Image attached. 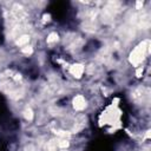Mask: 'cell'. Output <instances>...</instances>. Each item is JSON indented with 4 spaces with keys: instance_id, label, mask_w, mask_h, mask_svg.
<instances>
[{
    "instance_id": "1",
    "label": "cell",
    "mask_w": 151,
    "mask_h": 151,
    "mask_svg": "<svg viewBox=\"0 0 151 151\" xmlns=\"http://www.w3.org/2000/svg\"><path fill=\"white\" fill-rule=\"evenodd\" d=\"M149 51V41H143L142 44H139L130 54V61L133 65H139L143 59L145 58L146 53Z\"/></svg>"
},
{
    "instance_id": "2",
    "label": "cell",
    "mask_w": 151,
    "mask_h": 151,
    "mask_svg": "<svg viewBox=\"0 0 151 151\" xmlns=\"http://www.w3.org/2000/svg\"><path fill=\"white\" fill-rule=\"evenodd\" d=\"M73 106L76 110H83L85 106H86V101H85V98L83 96H77L74 99H73Z\"/></svg>"
},
{
    "instance_id": "3",
    "label": "cell",
    "mask_w": 151,
    "mask_h": 151,
    "mask_svg": "<svg viewBox=\"0 0 151 151\" xmlns=\"http://www.w3.org/2000/svg\"><path fill=\"white\" fill-rule=\"evenodd\" d=\"M83 71H84V67H83L81 65H79V64L73 65V66L71 67V73H72L74 77H80L81 73H83Z\"/></svg>"
},
{
    "instance_id": "4",
    "label": "cell",
    "mask_w": 151,
    "mask_h": 151,
    "mask_svg": "<svg viewBox=\"0 0 151 151\" xmlns=\"http://www.w3.org/2000/svg\"><path fill=\"white\" fill-rule=\"evenodd\" d=\"M28 40H29V37L28 35H22V37H20L19 39H18V45H24V44H26V42H28Z\"/></svg>"
},
{
    "instance_id": "5",
    "label": "cell",
    "mask_w": 151,
    "mask_h": 151,
    "mask_svg": "<svg viewBox=\"0 0 151 151\" xmlns=\"http://www.w3.org/2000/svg\"><path fill=\"white\" fill-rule=\"evenodd\" d=\"M55 40H58V35H57L55 33H51V34L48 35L47 42H53V41H55Z\"/></svg>"
},
{
    "instance_id": "6",
    "label": "cell",
    "mask_w": 151,
    "mask_h": 151,
    "mask_svg": "<svg viewBox=\"0 0 151 151\" xmlns=\"http://www.w3.org/2000/svg\"><path fill=\"white\" fill-rule=\"evenodd\" d=\"M26 118H28V119H32V111L28 109V110H26Z\"/></svg>"
}]
</instances>
